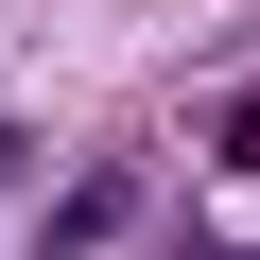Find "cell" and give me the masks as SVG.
<instances>
[{
	"mask_svg": "<svg viewBox=\"0 0 260 260\" xmlns=\"http://www.w3.org/2000/svg\"><path fill=\"white\" fill-rule=\"evenodd\" d=\"M104 243H121V174H87V191H70V225H52V260H104Z\"/></svg>",
	"mask_w": 260,
	"mask_h": 260,
	"instance_id": "1",
	"label": "cell"
},
{
	"mask_svg": "<svg viewBox=\"0 0 260 260\" xmlns=\"http://www.w3.org/2000/svg\"><path fill=\"white\" fill-rule=\"evenodd\" d=\"M0 191H18V139H0Z\"/></svg>",
	"mask_w": 260,
	"mask_h": 260,
	"instance_id": "2",
	"label": "cell"
}]
</instances>
